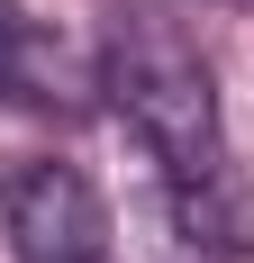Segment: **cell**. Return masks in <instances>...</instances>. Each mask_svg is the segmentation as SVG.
Here are the masks:
<instances>
[{
    "instance_id": "cell-5",
    "label": "cell",
    "mask_w": 254,
    "mask_h": 263,
    "mask_svg": "<svg viewBox=\"0 0 254 263\" xmlns=\"http://www.w3.org/2000/svg\"><path fill=\"white\" fill-rule=\"evenodd\" d=\"M245 9H254V0H245Z\"/></svg>"
},
{
    "instance_id": "cell-2",
    "label": "cell",
    "mask_w": 254,
    "mask_h": 263,
    "mask_svg": "<svg viewBox=\"0 0 254 263\" xmlns=\"http://www.w3.org/2000/svg\"><path fill=\"white\" fill-rule=\"evenodd\" d=\"M0 227L19 263H109V200L91 191V173L73 163H27L0 191Z\"/></svg>"
},
{
    "instance_id": "cell-1",
    "label": "cell",
    "mask_w": 254,
    "mask_h": 263,
    "mask_svg": "<svg viewBox=\"0 0 254 263\" xmlns=\"http://www.w3.org/2000/svg\"><path fill=\"white\" fill-rule=\"evenodd\" d=\"M100 91H109V109L136 127V145H146L173 182L218 173V155H227L218 82H209V64L182 46L173 27H118L100 46Z\"/></svg>"
},
{
    "instance_id": "cell-3",
    "label": "cell",
    "mask_w": 254,
    "mask_h": 263,
    "mask_svg": "<svg viewBox=\"0 0 254 263\" xmlns=\"http://www.w3.org/2000/svg\"><path fill=\"white\" fill-rule=\"evenodd\" d=\"M173 227H182V245H200V254H236V245H245V218H236V200L218 191V173L173 182Z\"/></svg>"
},
{
    "instance_id": "cell-4",
    "label": "cell",
    "mask_w": 254,
    "mask_h": 263,
    "mask_svg": "<svg viewBox=\"0 0 254 263\" xmlns=\"http://www.w3.org/2000/svg\"><path fill=\"white\" fill-rule=\"evenodd\" d=\"M0 91H19V100H55L46 91V64H37V36H27V18L0 0Z\"/></svg>"
}]
</instances>
